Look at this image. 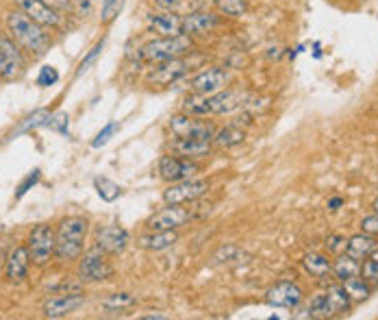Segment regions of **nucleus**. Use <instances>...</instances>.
Here are the masks:
<instances>
[{"mask_svg": "<svg viewBox=\"0 0 378 320\" xmlns=\"http://www.w3.org/2000/svg\"><path fill=\"white\" fill-rule=\"evenodd\" d=\"M7 29H9V35L15 40V44L28 50L33 57L46 55V50L50 48V44H53L50 42V35L44 31V26L33 22L22 11H11L7 15Z\"/></svg>", "mask_w": 378, "mask_h": 320, "instance_id": "f257e3e1", "label": "nucleus"}, {"mask_svg": "<svg viewBox=\"0 0 378 320\" xmlns=\"http://www.w3.org/2000/svg\"><path fill=\"white\" fill-rule=\"evenodd\" d=\"M194 53V38L185 35H174V38H154L150 42H146L140 50H137V59L150 63V65H157L161 61L167 59H176L183 55H192Z\"/></svg>", "mask_w": 378, "mask_h": 320, "instance_id": "f03ea898", "label": "nucleus"}, {"mask_svg": "<svg viewBox=\"0 0 378 320\" xmlns=\"http://www.w3.org/2000/svg\"><path fill=\"white\" fill-rule=\"evenodd\" d=\"M88 231H90V223L88 218H81V216H70V218H63L59 223L57 233V253L55 255L61 262H72L79 259L83 246H85V238H88Z\"/></svg>", "mask_w": 378, "mask_h": 320, "instance_id": "7ed1b4c3", "label": "nucleus"}, {"mask_svg": "<svg viewBox=\"0 0 378 320\" xmlns=\"http://www.w3.org/2000/svg\"><path fill=\"white\" fill-rule=\"evenodd\" d=\"M28 255L35 266H46L57 253V233L50 225H38L28 235Z\"/></svg>", "mask_w": 378, "mask_h": 320, "instance_id": "20e7f679", "label": "nucleus"}, {"mask_svg": "<svg viewBox=\"0 0 378 320\" xmlns=\"http://www.w3.org/2000/svg\"><path fill=\"white\" fill-rule=\"evenodd\" d=\"M209 188L211 185L207 179L192 177V179L172 183L170 188L163 192V200H165V205H189V203H194V200H198L207 194Z\"/></svg>", "mask_w": 378, "mask_h": 320, "instance_id": "39448f33", "label": "nucleus"}, {"mask_svg": "<svg viewBox=\"0 0 378 320\" xmlns=\"http://www.w3.org/2000/svg\"><path fill=\"white\" fill-rule=\"evenodd\" d=\"M170 131L174 138H194V140H213L215 129L211 122L200 120L198 115L179 113L170 118Z\"/></svg>", "mask_w": 378, "mask_h": 320, "instance_id": "423d86ee", "label": "nucleus"}, {"mask_svg": "<svg viewBox=\"0 0 378 320\" xmlns=\"http://www.w3.org/2000/svg\"><path fill=\"white\" fill-rule=\"evenodd\" d=\"M24 74V55L11 35H0V79L15 81Z\"/></svg>", "mask_w": 378, "mask_h": 320, "instance_id": "0eeeda50", "label": "nucleus"}, {"mask_svg": "<svg viewBox=\"0 0 378 320\" xmlns=\"http://www.w3.org/2000/svg\"><path fill=\"white\" fill-rule=\"evenodd\" d=\"M113 275H115V268L107 259V253H102V250L88 253L79 264V279L81 281L102 283V281H109Z\"/></svg>", "mask_w": 378, "mask_h": 320, "instance_id": "6e6552de", "label": "nucleus"}, {"mask_svg": "<svg viewBox=\"0 0 378 320\" xmlns=\"http://www.w3.org/2000/svg\"><path fill=\"white\" fill-rule=\"evenodd\" d=\"M222 24H224V18L217 11L209 9H196L183 15V33L189 38L209 35V33H213Z\"/></svg>", "mask_w": 378, "mask_h": 320, "instance_id": "1a4fd4ad", "label": "nucleus"}, {"mask_svg": "<svg viewBox=\"0 0 378 320\" xmlns=\"http://www.w3.org/2000/svg\"><path fill=\"white\" fill-rule=\"evenodd\" d=\"M192 68H194V61L187 59L185 55L176 57V59H167V61H161L154 65V70L148 74V81L152 86H172V83H176L185 74H189Z\"/></svg>", "mask_w": 378, "mask_h": 320, "instance_id": "9d476101", "label": "nucleus"}, {"mask_svg": "<svg viewBox=\"0 0 378 320\" xmlns=\"http://www.w3.org/2000/svg\"><path fill=\"white\" fill-rule=\"evenodd\" d=\"M189 218H192V214L183 205H167L161 211L152 214L148 218L146 227L148 231H176L179 227L189 223Z\"/></svg>", "mask_w": 378, "mask_h": 320, "instance_id": "9b49d317", "label": "nucleus"}, {"mask_svg": "<svg viewBox=\"0 0 378 320\" xmlns=\"http://www.w3.org/2000/svg\"><path fill=\"white\" fill-rule=\"evenodd\" d=\"M198 173V163L194 159L187 157H179V155H163L159 159V175L161 179L176 183V181H185L192 179Z\"/></svg>", "mask_w": 378, "mask_h": 320, "instance_id": "f8f14e48", "label": "nucleus"}, {"mask_svg": "<svg viewBox=\"0 0 378 320\" xmlns=\"http://www.w3.org/2000/svg\"><path fill=\"white\" fill-rule=\"evenodd\" d=\"M304 294L300 285L291 281H281L265 292V303L270 307H281V310H296L302 303Z\"/></svg>", "mask_w": 378, "mask_h": 320, "instance_id": "ddd939ff", "label": "nucleus"}, {"mask_svg": "<svg viewBox=\"0 0 378 320\" xmlns=\"http://www.w3.org/2000/svg\"><path fill=\"white\" fill-rule=\"evenodd\" d=\"M227 81H229V72L224 68H220V65H211V68H204L192 79L189 90H192V94L211 96L220 90H224Z\"/></svg>", "mask_w": 378, "mask_h": 320, "instance_id": "4468645a", "label": "nucleus"}, {"mask_svg": "<svg viewBox=\"0 0 378 320\" xmlns=\"http://www.w3.org/2000/svg\"><path fill=\"white\" fill-rule=\"evenodd\" d=\"M129 242H131L129 231L120 225L102 227L96 233V250L107 253V255H120V253H124Z\"/></svg>", "mask_w": 378, "mask_h": 320, "instance_id": "2eb2a0df", "label": "nucleus"}, {"mask_svg": "<svg viewBox=\"0 0 378 320\" xmlns=\"http://www.w3.org/2000/svg\"><path fill=\"white\" fill-rule=\"evenodd\" d=\"M83 303H85V296L81 292H63V294L46 298L42 312L46 318H65L74 314L79 307H83Z\"/></svg>", "mask_w": 378, "mask_h": 320, "instance_id": "dca6fc26", "label": "nucleus"}, {"mask_svg": "<svg viewBox=\"0 0 378 320\" xmlns=\"http://www.w3.org/2000/svg\"><path fill=\"white\" fill-rule=\"evenodd\" d=\"M248 100V94L242 90H220L211 96H207L209 103V115H224L242 109Z\"/></svg>", "mask_w": 378, "mask_h": 320, "instance_id": "f3484780", "label": "nucleus"}, {"mask_svg": "<svg viewBox=\"0 0 378 320\" xmlns=\"http://www.w3.org/2000/svg\"><path fill=\"white\" fill-rule=\"evenodd\" d=\"M146 26L157 38H174L183 33V18L179 13L157 11V13H148Z\"/></svg>", "mask_w": 378, "mask_h": 320, "instance_id": "a211bd4d", "label": "nucleus"}, {"mask_svg": "<svg viewBox=\"0 0 378 320\" xmlns=\"http://www.w3.org/2000/svg\"><path fill=\"white\" fill-rule=\"evenodd\" d=\"M13 3L18 5L20 11L26 13L33 22L42 24L44 29H50V26L59 24V13L50 5H46L44 0H13Z\"/></svg>", "mask_w": 378, "mask_h": 320, "instance_id": "6ab92c4d", "label": "nucleus"}, {"mask_svg": "<svg viewBox=\"0 0 378 320\" xmlns=\"http://www.w3.org/2000/svg\"><path fill=\"white\" fill-rule=\"evenodd\" d=\"M28 264H31V255L26 246H15L9 257H7V266H5V275L9 283H22L26 279L28 273Z\"/></svg>", "mask_w": 378, "mask_h": 320, "instance_id": "aec40b11", "label": "nucleus"}, {"mask_svg": "<svg viewBox=\"0 0 378 320\" xmlns=\"http://www.w3.org/2000/svg\"><path fill=\"white\" fill-rule=\"evenodd\" d=\"M170 150L179 157L198 159L211 153V140H194V138H174L170 144Z\"/></svg>", "mask_w": 378, "mask_h": 320, "instance_id": "412c9836", "label": "nucleus"}, {"mask_svg": "<svg viewBox=\"0 0 378 320\" xmlns=\"http://www.w3.org/2000/svg\"><path fill=\"white\" fill-rule=\"evenodd\" d=\"M374 244H376V235L361 231V233L352 235V238L346 242V255H350L356 262H363V259L370 257Z\"/></svg>", "mask_w": 378, "mask_h": 320, "instance_id": "4be33fe9", "label": "nucleus"}, {"mask_svg": "<svg viewBox=\"0 0 378 320\" xmlns=\"http://www.w3.org/2000/svg\"><path fill=\"white\" fill-rule=\"evenodd\" d=\"M176 240H179L176 231H150L140 238V246L146 250H163V248L174 246Z\"/></svg>", "mask_w": 378, "mask_h": 320, "instance_id": "5701e85b", "label": "nucleus"}, {"mask_svg": "<svg viewBox=\"0 0 378 320\" xmlns=\"http://www.w3.org/2000/svg\"><path fill=\"white\" fill-rule=\"evenodd\" d=\"M302 266H304V271L315 279H326L333 273L331 259L324 255H318V253H309V255H304Z\"/></svg>", "mask_w": 378, "mask_h": 320, "instance_id": "b1692460", "label": "nucleus"}, {"mask_svg": "<svg viewBox=\"0 0 378 320\" xmlns=\"http://www.w3.org/2000/svg\"><path fill=\"white\" fill-rule=\"evenodd\" d=\"M326 298H329V305L333 310V316L335 314H346L350 310V294L346 292V288H343L341 283L337 285H329V290H326Z\"/></svg>", "mask_w": 378, "mask_h": 320, "instance_id": "393cba45", "label": "nucleus"}, {"mask_svg": "<svg viewBox=\"0 0 378 320\" xmlns=\"http://www.w3.org/2000/svg\"><path fill=\"white\" fill-rule=\"evenodd\" d=\"M246 140V133L244 129H239L237 125H227L224 129H220L215 136H213V142L220 146V148H235Z\"/></svg>", "mask_w": 378, "mask_h": 320, "instance_id": "a878e982", "label": "nucleus"}, {"mask_svg": "<svg viewBox=\"0 0 378 320\" xmlns=\"http://www.w3.org/2000/svg\"><path fill=\"white\" fill-rule=\"evenodd\" d=\"M215 11L222 18H244L248 13V0H213Z\"/></svg>", "mask_w": 378, "mask_h": 320, "instance_id": "bb28decb", "label": "nucleus"}, {"mask_svg": "<svg viewBox=\"0 0 378 320\" xmlns=\"http://www.w3.org/2000/svg\"><path fill=\"white\" fill-rule=\"evenodd\" d=\"M333 275L339 279V281H346V279H352V277H359L361 275V262L352 259L350 255H339L333 264Z\"/></svg>", "mask_w": 378, "mask_h": 320, "instance_id": "cd10ccee", "label": "nucleus"}, {"mask_svg": "<svg viewBox=\"0 0 378 320\" xmlns=\"http://www.w3.org/2000/svg\"><path fill=\"white\" fill-rule=\"evenodd\" d=\"M48 118H50V111H48V109H38V111H33L31 115H26L24 120L20 122L18 129H13V131H11V136H9V138L22 136V133H28V131H33V129L44 127Z\"/></svg>", "mask_w": 378, "mask_h": 320, "instance_id": "c85d7f7f", "label": "nucleus"}, {"mask_svg": "<svg viewBox=\"0 0 378 320\" xmlns=\"http://www.w3.org/2000/svg\"><path fill=\"white\" fill-rule=\"evenodd\" d=\"M341 285L346 288V292L350 294L352 301H365L372 292L370 288V283L363 279V277H352V279H346V281H341Z\"/></svg>", "mask_w": 378, "mask_h": 320, "instance_id": "c756f323", "label": "nucleus"}, {"mask_svg": "<svg viewBox=\"0 0 378 320\" xmlns=\"http://www.w3.org/2000/svg\"><path fill=\"white\" fill-rule=\"evenodd\" d=\"M333 316V310L329 305V298H326V292H320L311 298L306 307V318H331Z\"/></svg>", "mask_w": 378, "mask_h": 320, "instance_id": "7c9ffc66", "label": "nucleus"}, {"mask_svg": "<svg viewBox=\"0 0 378 320\" xmlns=\"http://www.w3.org/2000/svg\"><path fill=\"white\" fill-rule=\"evenodd\" d=\"M183 113L198 115V118L209 115V103H207V96L189 94V96L185 98V103H183Z\"/></svg>", "mask_w": 378, "mask_h": 320, "instance_id": "2f4dec72", "label": "nucleus"}, {"mask_svg": "<svg viewBox=\"0 0 378 320\" xmlns=\"http://www.w3.org/2000/svg\"><path fill=\"white\" fill-rule=\"evenodd\" d=\"M94 183H96V190H98L100 198L107 200V203H113V200L120 198V194H122V188H120L115 181L107 179V177H96Z\"/></svg>", "mask_w": 378, "mask_h": 320, "instance_id": "473e14b6", "label": "nucleus"}, {"mask_svg": "<svg viewBox=\"0 0 378 320\" xmlns=\"http://www.w3.org/2000/svg\"><path fill=\"white\" fill-rule=\"evenodd\" d=\"M124 0H102V11H100V22L102 24H109L113 22L120 11H122Z\"/></svg>", "mask_w": 378, "mask_h": 320, "instance_id": "72a5a7b5", "label": "nucleus"}, {"mask_svg": "<svg viewBox=\"0 0 378 320\" xmlns=\"http://www.w3.org/2000/svg\"><path fill=\"white\" fill-rule=\"evenodd\" d=\"M105 310H109V312H117V310H124V307H131V305H135V296H131V294H126V292H122V294H113V296H109L105 303Z\"/></svg>", "mask_w": 378, "mask_h": 320, "instance_id": "f704fd0d", "label": "nucleus"}, {"mask_svg": "<svg viewBox=\"0 0 378 320\" xmlns=\"http://www.w3.org/2000/svg\"><path fill=\"white\" fill-rule=\"evenodd\" d=\"M67 120H70V118H67V113L65 111H59V113H50V118L46 120V129H53V131H59V133H63V136H67L70 138V133H67Z\"/></svg>", "mask_w": 378, "mask_h": 320, "instance_id": "c9c22d12", "label": "nucleus"}, {"mask_svg": "<svg viewBox=\"0 0 378 320\" xmlns=\"http://www.w3.org/2000/svg\"><path fill=\"white\" fill-rule=\"evenodd\" d=\"M102 48H105V40H100L88 55H85L83 59H81V63H79V70H76V77H81L83 72H88L90 70V65L100 57V53H102Z\"/></svg>", "mask_w": 378, "mask_h": 320, "instance_id": "e433bc0d", "label": "nucleus"}, {"mask_svg": "<svg viewBox=\"0 0 378 320\" xmlns=\"http://www.w3.org/2000/svg\"><path fill=\"white\" fill-rule=\"evenodd\" d=\"M57 81H59V72H57V68H53V65H44V68L40 70L38 86H42V88H50V86H55Z\"/></svg>", "mask_w": 378, "mask_h": 320, "instance_id": "4c0bfd02", "label": "nucleus"}, {"mask_svg": "<svg viewBox=\"0 0 378 320\" xmlns=\"http://www.w3.org/2000/svg\"><path fill=\"white\" fill-rule=\"evenodd\" d=\"M361 277H363L368 283H378V262L368 257L363 264H361Z\"/></svg>", "mask_w": 378, "mask_h": 320, "instance_id": "58836bf2", "label": "nucleus"}, {"mask_svg": "<svg viewBox=\"0 0 378 320\" xmlns=\"http://www.w3.org/2000/svg\"><path fill=\"white\" fill-rule=\"evenodd\" d=\"M152 5L157 7L159 11H167V13H179L185 7V0H152Z\"/></svg>", "mask_w": 378, "mask_h": 320, "instance_id": "ea45409f", "label": "nucleus"}, {"mask_svg": "<svg viewBox=\"0 0 378 320\" xmlns=\"http://www.w3.org/2000/svg\"><path fill=\"white\" fill-rule=\"evenodd\" d=\"M117 129H120V125H117V122H109V125H107V127L102 129V131L98 133V136H96V140L92 142V146H94V148H100V146H105V144H107V142L111 140V136H113V133H115Z\"/></svg>", "mask_w": 378, "mask_h": 320, "instance_id": "a19ab883", "label": "nucleus"}, {"mask_svg": "<svg viewBox=\"0 0 378 320\" xmlns=\"http://www.w3.org/2000/svg\"><path fill=\"white\" fill-rule=\"evenodd\" d=\"M40 181V170H38V168H35V170H33V173H28L26 175V179L18 185V192H15V198H22L31 188H33V185H35Z\"/></svg>", "mask_w": 378, "mask_h": 320, "instance_id": "79ce46f5", "label": "nucleus"}, {"mask_svg": "<svg viewBox=\"0 0 378 320\" xmlns=\"http://www.w3.org/2000/svg\"><path fill=\"white\" fill-rule=\"evenodd\" d=\"M361 231L372 233V235H378V214L365 216L363 221H361Z\"/></svg>", "mask_w": 378, "mask_h": 320, "instance_id": "37998d69", "label": "nucleus"}, {"mask_svg": "<svg viewBox=\"0 0 378 320\" xmlns=\"http://www.w3.org/2000/svg\"><path fill=\"white\" fill-rule=\"evenodd\" d=\"M346 242H348V240L339 238V235H333V238H329V242H326V248H329V250H333V253L346 250Z\"/></svg>", "mask_w": 378, "mask_h": 320, "instance_id": "c03bdc74", "label": "nucleus"}, {"mask_svg": "<svg viewBox=\"0 0 378 320\" xmlns=\"http://www.w3.org/2000/svg\"><path fill=\"white\" fill-rule=\"evenodd\" d=\"M44 3L53 7L57 13H59V11H70V9H72V0H44Z\"/></svg>", "mask_w": 378, "mask_h": 320, "instance_id": "a18cd8bd", "label": "nucleus"}, {"mask_svg": "<svg viewBox=\"0 0 378 320\" xmlns=\"http://www.w3.org/2000/svg\"><path fill=\"white\" fill-rule=\"evenodd\" d=\"M341 205H343V198H341V196H335V198L329 200V209H331V211H337Z\"/></svg>", "mask_w": 378, "mask_h": 320, "instance_id": "49530a36", "label": "nucleus"}, {"mask_svg": "<svg viewBox=\"0 0 378 320\" xmlns=\"http://www.w3.org/2000/svg\"><path fill=\"white\" fill-rule=\"evenodd\" d=\"M165 318H167V316H161V314H154V316L150 314V316H144V320H165Z\"/></svg>", "mask_w": 378, "mask_h": 320, "instance_id": "de8ad7c7", "label": "nucleus"}, {"mask_svg": "<svg viewBox=\"0 0 378 320\" xmlns=\"http://www.w3.org/2000/svg\"><path fill=\"white\" fill-rule=\"evenodd\" d=\"M370 257H372V259H376V262H378V242H376V244H374V248H372V253H370Z\"/></svg>", "mask_w": 378, "mask_h": 320, "instance_id": "09e8293b", "label": "nucleus"}, {"mask_svg": "<svg viewBox=\"0 0 378 320\" xmlns=\"http://www.w3.org/2000/svg\"><path fill=\"white\" fill-rule=\"evenodd\" d=\"M372 207H374V214H378V198L374 200V205H372Z\"/></svg>", "mask_w": 378, "mask_h": 320, "instance_id": "8fccbe9b", "label": "nucleus"}]
</instances>
